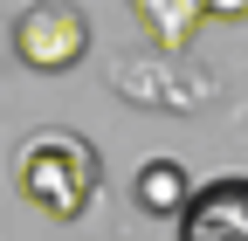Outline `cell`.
Masks as SVG:
<instances>
[{"mask_svg": "<svg viewBox=\"0 0 248 241\" xmlns=\"http://www.w3.org/2000/svg\"><path fill=\"white\" fill-rule=\"evenodd\" d=\"M207 14H221V21H248V0H200Z\"/></svg>", "mask_w": 248, "mask_h": 241, "instance_id": "obj_6", "label": "cell"}, {"mask_svg": "<svg viewBox=\"0 0 248 241\" xmlns=\"http://www.w3.org/2000/svg\"><path fill=\"white\" fill-rule=\"evenodd\" d=\"M90 55V14L76 0H35V7L14 14V62L42 69V76H62Z\"/></svg>", "mask_w": 248, "mask_h": 241, "instance_id": "obj_2", "label": "cell"}, {"mask_svg": "<svg viewBox=\"0 0 248 241\" xmlns=\"http://www.w3.org/2000/svg\"><path fill=\"white\" fill-rule=\"evenodd\" d=\"M179 241H248V179L228 172V179H207L193 186V200L179 207Z\"/></svg>", "mask_w": 248, "mask_h": 241, "instance_id": "obj_3", "label": "cell"}, {"mask_svg": "<svg viewBox=\"0 0 248 241\" xmlns=\"http://www.w3.org/2000/svg\"><path fill=\"white\" fill-rule=\"evenodd\" d=\"M131 200H138V214H159V221H179V207L193 200V179H186L179 159H145L131 172Z\"/></svg>", "mask_w": 248, "mask_h": 241, "instance_id": "obj_4", "label": "cell"}, {"mask_svg": "<svg viewBox=\"0 0 248 241\" xmlns=\"http://www.w3.org/2000/svg\"><path fill=\"white\" fill-rule=\"evenodd\" d=\"M14 186L21 200L48 221H83L90 200L104 186V166H97V145L83 131H35L14 152Z\"/></svg>", "mask_w": 248, "mask_h": 241, "instance_id": "obj_1", "label": "cell"}, {"mask_svg": "<svg viewBox=\"0 0 248 241\" xmlns=\"http://www.w3.org/2000/svg\"><path fill=\"white\" fill-rule=\"evenodd\" d=\"M131 7H138V21L152 28L159 55H186V48H193V35H200V21H207L200 0H131Z\"/></svg>", "mask_w": 248, "mask_h": 241, "instance_id": "obj_5", "label": "cell"}]
</instances>
